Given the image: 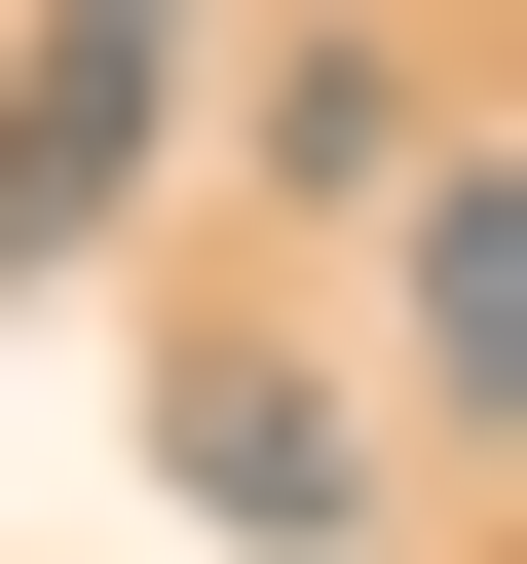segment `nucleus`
I'll return each mask as SVG.
<instances>
[{
	"mask_svg": "<svg viewBox=\"0 0 527 564\" xmlns=\"http://www.w3.org/2000/svg\"><path fill=\"white\" fill-rule=\"evenodd\" d=\"M151 489H189L226 564H340V527H377V414H340L302 339H189V377H151Z\"/></svg>",
	"mask_w": 527,
	"mask_h": 564,
	"instance_id": "f03ea898",
	"label": "nucleus"
},
{
	"mask_svg": "<svg viewBox=\"0 0 527 564\" xmlns=\"http://www.w3.org/2000/svg\"><path fill=\"white\" fill-rule=\"evenodd\" d=\"M264 188H340V226H415V39H264Z\"/></svg>",
	"mask_w": 527,
	"mask_h": 564,
	"instance_id": "20e7f679",
	"label": "nucleus"
},
{
	"mask_svg": "<svg viewBox=\"0 0 527 564\" xmlns=\"http://www.w3.org/2000/svg\"><path fill=\"white\" fill-rule=\"evenodd\" d=\"M415 414L527 452V188H415Z\"/></svg>",
	"mask_w": 527,
	"mask_h": 564,
	"instance_id": "7ed1b4c3",
	"label": "nucleus"
},
{
	"mask_svg": "<svg viewBox=\"0 0 527 564\" xmlns=\"http://www.w3.org/2000/svg\"><path fill=\"white\" fill-rule=\"evenodd\" d=\"M151 151H189V0H39V39H0V302H39Z\"/></svg>",
	"mask_w": 527,
	"mask_h": 564,
	"instance_id": "f257e3e1",
	"label": "nucleus"
}]
</instances>
